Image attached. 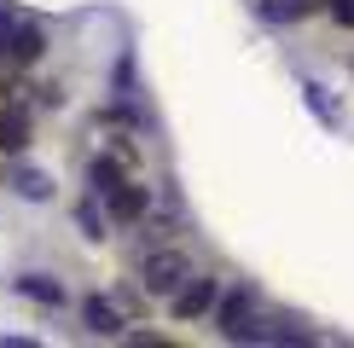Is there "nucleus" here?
Wrapping results in <instances>:
<instances>
[{
    "label": "nucleus",
    "instance_id": "obj_1",
    "mask_svg": "<svg viewBox=\"0 0 354 348\" xmlns=\"http://www.w3.org/2000/svg\"><path fill=\"white\" fill-rule=\"evenodd\" d=\"M186 279H192V255L180 250V244H157V250L140 255V290H145V296H163L169 302Z\"/></svg>",
    "mask_w": 354,
    "mask_h": 348
},
{
    "label": "nucleus",
    "instance_id": "obj_2",
    "mask_svg": "<svg viewBox=\"0 0 354 348\" xmlns=\"http://www.w3.org/2000/svg\"><path fill=\"white\" fill-rule=\"evenodd\" d=\"M215 331L227 342H261L268 337V319H261V308H256V296L250 290H227V296H215Z\"/></svg>",
    "mask_w": 354,
    "mask_h": 348
},
{
    "label": "nucleus",
    "instance_id": "obj_3",
    "mask_svg": "<svg viewBox=\"0 0 354 348\" xmlns=\"http://www.w3.org/2000/svg\"><path fill=\"white\" fill-rule=\"evenodd\" d=\"M29 128H35V110H29V99H24L18 81H6L0 87V151H24Z\"/></svg>",
    "mask_w": 354,
    "mask_h": 348
},
{
    "label": "nucleus",
    "instance_id": "obj_4",
    "mask_svg": "<svg viewBox=\"0 0 354 348\" xmlns=\"http://www.w3.org/2000/svg\"><path fill=\"white\" fill-rule=\"evenodd\" d=\"M215 296H221V284L203 279V273H192V279L169 296V308H174V319H203V313L215 308Z\"/></svg>",
    "mask_w": 354,
    "mask_h": 348
},
{
    "label": "nucleus",
    "instance_id": "obj_5",
    "mask_svg": "<svg viewBox=\"0 0 354 348\" xmlns=\"http://www.w3.org/2000/svg\"><path fill=\"white\" fill-rule=\"evenodd\" d=\"M41 52H47V29L41 23H29V18H18V35H12V52H6V64H41Z\"/></svg>",
    "mask_w": 354,
    "mask_h": 348
},
{
    "label": "nucleus",
    "instance_id": "obj_6",
    "mask_svg": "<svg viewBox=\"0 0 354 348\" xmlns=\"http://www.w3.org/2000/svg\"><path fill=\"white\" fill-rule=\"evenodd\" d=\"M82 319H87V331H99V337H122V313H116L105 296H82Z\"/></svg>",
    "mask_w": 354,
    "mask_h": 348
},
{
    "label": "nucleus",
    "instance_id": "obj_7",
    "mask_svg": "<svg viewBox=\"0 0 354 348\" xmlns=\"http://www.w3.org/2000/svg\"><path fill=\"white\" fill-rule=\"evenodd\" d=\"M319 0H261V18L268 23H302Z\"/></svg>",
    "mask_w": 354,
    "mask_h": 348
},
{
    "label": "nucleus",
    "instance_id": "obj_8",
    "mask_svg": "<svg viewBox=\"0 0 354 348\" xmlns=\"http://www.w3.org/2000/svg\"><path fill=\"white\" fill-rule=\"evenodd\" d=\"M12 186H18L24 197H53V180H47L41 168H35V174H29V168H18V174H12Z\"/></svg>",
    "mask_w": 354,
    "mask_h": 348
},
{
    "label": "nucleus",
    "instance_id": "obj_9",
    "mask_svg": "<svg viewBox=\"0 0 354 348\" xmlns=\"http://www.w3.org/2000/svg\"><path fill=\"white\" fill-rule=\"evenodd\" d=\"M24 296H41V302H64V290H58L53 279H41V273H29V279H18Z\"/></svg>",
    "mask_w": 354,
    "mask_h": 348
},
{
    "label": "nucleus",
    "instance_id": "obj_10",
    "mask_svg": "<svg viewBox=\"0 0 354 348\" xmlns=\"http://www.w3.org/2000/svg\"><path fill=\"white\" fill-rule=\"evenodd\" d=\"M12 35H18V12H12V6H0V58L12 52Z\"/></svg>",
    "mask_w": 354,
    "mask_h": 348
},
{
    "label": "nucleus",
    "instance_id": "obj_11",
    "mask_svg": "<svg viewBox=\"0 0 354 348\" xmlns=\"http://www.w3.org/2000/svg\"><path fill=\"white\" fill-rule=\"evenodd\" d=\"M76 226L87 232V238H105V232H99V226H105V221H99V209H76Z\"/></svg>",
    "mask_w": 354,
    "mask_h": 348
},
{
    "label": "nucleus",
    "instance_id": "obj_12",
    "mask_svg": "<svg viewBox=\"0 0 354 348\" xmlns=\"http://www.w3.org/2000/svg\"><path fill=\"white\" fill-rule=\"evenodd\" d=\"M326 6H331V18L343 29H354V0H326Z\"/></svg>",
    "mask_w": 354,
    "mask_h": 348
}]
</instances>
